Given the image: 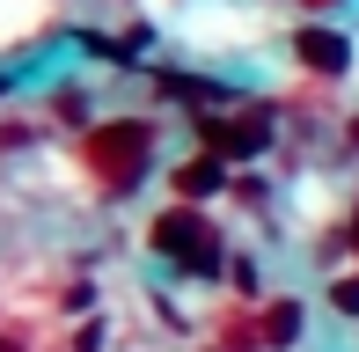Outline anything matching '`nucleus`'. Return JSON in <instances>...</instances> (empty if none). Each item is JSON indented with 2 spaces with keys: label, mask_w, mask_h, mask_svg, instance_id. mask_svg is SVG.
Listing matches in <instances>:
<instances>
[{
  "label": "nucleus",
  "mask_w": 359,
  "mask_h": 352,
  "mask_svg": "<svg viewBox=\"0 0 359 352\" xmlns=\"http://www.w3.org/2000/svg\"><path fill=\"white\" fill-rule=\"evenodd\" d=\"M147 147H154V133H147L140 118H118V125H103V133H88V162H95V176H103L110 191H133L147 176Z\"/></svg>",
  "instance_id": "1"
},
{
  "label": "nucleus",
  "mask_w": 359,
  "mask_h": 352,
  "mask_svg": "<svg viewBox=\"0 0 359 352\" xmlns=\"http://www.w3.org/2000/svg\"><path fill=\"white\" fill-rule=\"evenodd\" d=\"M154 250L191 271H220V250H213V228H205L198 213H161L154 220Z\"/></svg>",
  "instance_id": "2"
},
{
  "label": "nucleus",
  "mask_w": 359,
  "mask_h": 352,
  "mask_svg": "<svg viewBox=\"0 0 359 352\" xmlns=\"http://www.w3.org/2000/svg\"><path fill=\"white\" fill-rule=\"evenodd\" d=\"M293 52H301L316 74H345V67H352V44L337 37V29H301V37H293Z\"/></svg>",
  "instance_id": "3"
},
{
  "label": "nucleus",
  "mask_w": 359,
  "mask_h": 352,
  "mask_svg": "<svg viewBox=\"0 0 359 352\" xmlns=\"http://www.w3.org/2000/svg\"><path fill=\"white\" fill-rule=\"evenodd\" d=\"M205 140H213L220 154H250V147H264V125H257V118H242V125H205Z\"/></svg>",
  "instance_id": "4"
},
{
  "label": "nucleus",
  "mask_w": 359,
  "mask_h": 352,
  "mask_svg": "<svg viewBox=\"0 0 359 352\" xmlns=\"http://www.w3.org/2000/svg\"><path fill=\"white\" fill-rule=\"evenodd\" d=\"M176 184H184V191H191V198H205V191H213V184H220V169H213V162H191L184 176H176Z\"/></svg>",
  "instance_id": "5"
},
{
  "label": "nucleus",
  "mask_w": 359,
  "mask_h": 352,
  "mask_svg": "<svg viewBox=\"0 0 359 352\" xmlns=\"http://www.w3.org/2000/svg\"><path fill=\"white\" fill-rule=\"evenodd\" d=\"M0 352H37V338H29L15 316H0Z\"/></svg>",
  "instance_id": "6"
},
{
  "label": "nucleus",
  "mask_w": 359,
  "mask_h": 352,
  "mask_svg": "<svg viewBox=\"0 0 359 352\" xmlns=\"http://www.w3.org/2000/svg\"><path fill=\"white\" fill-rule=\"evenodd\" d=\"M264 330H271V338H293V330H301V309H293V301H286V309H271Z\"/></svg>",
  "instance_id": "7"
},
{
  "label": "nucleus",
  "mask_w": 359,
  "mask_h": 352,
  "mask_svg": "<svg viewBox=\"0 0 359 352\" xmlns=\"http://www.w3.org/2000/svg\"><path fill=\"white\" fill-rule=\"evenodd\" d=\"M330 301H337V309H359V279H337V286H330Z\"/></svg>",
  "instance_id": "8"
},
{
  "label": "nucleus",
  "mask_w": 359,
  "mask_h": 352,
  "mask_svg": "<svg viewBox=\"0 0 359 352\" xmlns=\"http://www.w3.org/2000/svg\"><path fill=\"white\" fill-rule=\"evenodd\" d=\"M352 243H359V213H352Z\"/></svg>",
  "instance_id": "9"
}]
</instances>
